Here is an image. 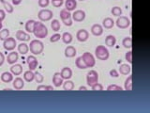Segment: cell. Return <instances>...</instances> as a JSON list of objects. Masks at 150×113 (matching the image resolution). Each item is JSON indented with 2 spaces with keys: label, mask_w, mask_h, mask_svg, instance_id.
Instances as JSON below:
<instances>
[{
  "label": "cell",
  "mask_w": 150,
  "mask_h": 113,
  "mask_svg": "<svg viewBox=\"0 0 150 113\" xmlns=\"http://www.w3.org/2000/svg\"><path fill=\"white\" fill-rule=\"evenodd\" d=\"M116 44V38L114 35H108L105 38V44L109 47L115 46Z\"/></svg>",
  "instance_id": "cell-24"
},
{
  "label": "cell",
  "mask_w": 150,
  "mask_h": 113,
  "mask_svg": "<svg viewBox=\"0 0 150 113\" xmlns=\"http://www.w3.org/2000/svg\"><path fill=\"white\" fill-rule=\"evenodd\" d=\"M125 59H126V60L128 61L129 64L132 63V51H131L130 49L125 54Z\"/></svg>",
  "instance_id": "cell-41"
},
{
  "label": "cell",
  "mask_w": 150,
  "mask_h": 113,
  "mask_svg": "<svg viewBox=\"0 0 150 113\" xmlns=\"http://www.w3.org/2000/svg\"><path fill=\"white\" fill-rule=\"evenodd\" d=\"M65 9H68L69 11H75L77 7V0H65Z\"/></svg>",
  "instance_id": "cell-17"
},
{
  "label": "cell",
  "mask_w": 150,
  "mask_h": 113,
  "mask_svg": "<svg viewBox=\"0 0 150 113\" xmlns=\"http://www.w3.org/2000/svg\"><path fill=\"white\" fill-rule=\"evenodd\" d=\"M111 12H112V14L114 16H117V17H118V16L122 15V9L120 7H118V6H115V7L112 8Z\"/></svg>",
  "instance_id": "cell-36"
},
{
  "label": "cell",
  "mask_w": 150,
  "mask_h": 113,
  "mask_svg": "<svg viewBox=\"0 0 150 113\" xmlns=\"http://www.w3.org/2000/svg\"><path fill=\"white\" fill-rule=\"evenodd\" d=\"M29 46V50L33 55H40L42 53V51L44 49V44L43 42L40 40H32L30 41V44H28Z\"/></svg>",
  "instance_id": "cell-2"
},
{
  "label": "cell",
  "mask_w": 150,
  "mask_h": 113,
  "mask_svg": "<svg viewBox=\"0 0 150 113\" xmlns=\"http://www.w3.org/2000/svg\"><path fill=\"white\" fill-rule=\"evenodd\" d=\"M91 33L95 36H100L103 33V26L100 24H94L91 26Z\"/></svg>",
  "instance_id": "cell-14"
},
{
  "label": "cell",
  "mask_w": 150,
  "mask_h": 113,
  "mask_svg": "<svg viewBox=\"0 0 150 113\" xmlns=\"http://www.w3.org/2000/svg\"><path fill=\"white\" fill-rule=\"evenodd\" d=\"M76 38L79 41H86L89 38V33L86 29H79L76 33Z\"/></svg>",
  "instance_id": "cell-11"
},
{
  "label": "cell",
  "mask_w": 150,
  "mask_h": 113,
  "mask_svg": "<svg viewBox=\"0 0 150 113\" xmlns=\"http://www.w3.org/2000/svg\"><path fill=\"white\" fill-rule=\"evenodd\" d=\"M29 51V46L27 44H25V41H22L20 44H18V52L23 55L26 54L27 52Z\"/></svg>",
  "instance_id": "cell-26"
},
{
  "label": "cell",
  "mask_w": 150,
  "mask_h": 113,
  "mask_svg": "<svg viewBox=\"0 0 150 113\" xmlns=\"http://www.w3.org/2000/svg\"><path fill=\"white\" fill-rule=\"evenodd\" d=\"M53 6L55 8H60L64 4V0H51Z\"/></svg>",
  "instance_id": "cell-43"
},
{
  "label": "cell",
  "mask_w": 150,
  "mask_h": 113,
  "mask_svg": "<svg viewBox=\"0 0 150 113\" xmlns=\"http://www.w3.org/2000/svg\"><path fill=\"white\" fill-rule=\"evenodd\" d=\"M115 23L119 28H127L130 26L129 18H128L127 16H123V15H120V16L117 17L116 21Z\"/></svg>",
  "instance_id": "cell-7"
},
{
  "label": "cell",
  "mask_w": 150,
  "mask_h": 113,
  "mask_svg": "<svg viewBox=\"0 0 150 113\" xmlns=\"http://www.w3.org/2000/svg\"><path fill=\"white\" fill-rule=\"evenodd\" d=\"M17 45L16 40L13 37H8L6 40L3 41V46L4 48L8 51H12L15 49V47Z\"/></svg>",
  "instance_id": "cell-8"
},
{
  "label": "cell",
  "mask_w": 150,
  "mask_h": 113,
  "mask_svg": "<svg viewBox=\"0 0 150 113\" xmlns=\"http://www.w3.org/2000/svg\"><path fill=\"white\" fill-rule=\"evenodd\" d=\"M34 79L36 80L37 83H42L44 80V77L40 73L36 72V73H34Z\"/></svg>",
  "instance_id": "cell-39"
},
{
  "label": "cell",
  "mask_w": 150,
  "mask_h": 113,
  "mask_svg": "<svg viewBox=\"0 0 150 113\" xmlns=\"http://www.w3.org/2000/svg\"><path fill=\"white\" fill-rule=\"evenodd\" d=\"M81 1H83V0H81Z\"/></svg>",
  "instance_id": "cell-53"
},
{
  "label": "cell",
  "mask_w": 150,
  "mask_h": 113,
  "mask_svg": "<svg viewBox=\"0 0 150 113\" xmlns=\"http://www.w3.org/2000/svg\"><path fill=\"white\" fill-rule=\"evenodd\" d=\"M107 91H123V88L116 84H112L107 87Z\"/></svg>",
  "instance_id": "cell-40"
},
{
  "label": "cell",
  "mask_w": 150,
  "mask_h": 113,
  "mask_svg": "<svg viewBox=\"0 0 150 113\" xmlns=\"http://www.w3.org/2000/svg\"><path fill=\"white\" fill-rule=\"evenodd\" d=\"M2 27H3V23H2V21L0 20V30L2 29Z\"/></svg>",
  "instance_id": "cell-52"
},
{
  "label": "cell",
  "mask_w": 150,
  "mask_h": 113,
  "mask_svg": "<svg viewBox=\"0 0 150 113\" xmlns=\"http://www.w3.org/2000/svg\"><path fill=\"white\" fill-rule=\"evenodd\" d=\"M26 62H27L28 67H29V70H31V71L35 70L37 68L38 64H39V61H38V59L36 58L35 55L28 56L26 58Z\"/></svg>",
  "instance_id": "cell-10"
},
{
  "label": "cell",
  "mask_w": 150,
  "mask_h": 113,
  "mask_svg": "<svg viewBox=\"0 0 150 113\" xmlns=\"http://www.w3.org/2000/svg\"><path fill=\"white\" fill-rule=\"evenodd\" d=\"M33 33H34L36 38L42 39V38H45L47 35H48V28H47V26L44 25V24H42L40 22H36Z\"/></svg>",
  "instance_id": "cell-1"
},
{
  "label": "cell",
  "mask_w": 150,
  "mask_h": 113,
  "mask_svg": "<svg viewBox=\"0 0 150 113\" xmlns=\"http://www.w3.org/2000/svg\"><path fill=\"white\" fill-rule=\"evenodd\" d=\"M5 18H6V11L2 9H0V20L3 21Z\"/></svg>",
  "instance_id": "cell-48"
},
{
  "label": "cell",
  "mask_w": 150,
  "mask_h": 113,
  "mask_svg": "<svg viewBox=\"0 0 150 113\" xmlns=\"http://www.w3.org/2000/svg\"><path fill=\"white\" fill-rule=\"evenodd\" d=\"M12 81H13V83H12L13 88L15 89H17V91H20V89H22L23 87H25V80L20 77H18L15 79H13Z\"/></svg>",
  "instance_id": "cell-13"
},
{
  "label": "cell",
  "mask_w": 150,
  "mask_h": 113,
  "mask_svg": "<svg viewBox=\"0 0 150 113\" xmlns=\"http://www.w3.org/2000/svg\"><path fill=\"white\" fill-rule=\"evenodd\" d=\"M53 11L48 9H42L38 13V17L40 21H49L53 18Z\"/></svg>",
  "instance_id": "cell-6"
},
{
  "label": "cell",
  "mask_w": 150,
  "mask_h": 113,
  "mask_svg": "<svg viewBox=\"0 0 150 113\" xmlns=\"http://www.w3.org/2000/svg\"><path fill=\"white\" fill-rule=\"evenodd\" d=\"M11 2L13 5H19V4H21L22 0H11Z\"/></svg>",
  "instance_id": "cell-50"
},
{
  "label": "cell",
  "mask_w": 150,
  "mask_h": 113,
  "mask_svg": "<svg viewBox=\"0 0 150 113\" xmlns=\"http://www.w3.org/2000/svg\"><path fill=\"white\" fill-rule=\"evenodd\" d=\"M0 77H1V80L3 82L5 83H9L11 82L13 80V74L11 72H4L1 74V75H0Z\"/></svg>",
  "instance_id": "cell-23"
},
{
  "label": "cell",
  "mask_w": 150,
  "mask_h": 113,
  "mask_svg": "<svg viewBox=\"0 0 150 113\" xmlns=\"http://www.w3.org/2000/svg\"><path fill=\"white\" fill-rule=\"evenodd\" d=\"M63 80L64 79L62 78V77H61V74H60L59 72H55L54 74V75H53V83H54V85L55 87H60L64 82Z\"/></svg>",
  "instance_id": "cell-18"
},
{
  "label": "cell",
  "mask_w": 150,
  "mask_h": 113,
  "mask_svg": "<svg viewBox=\"0 0 150 113\" xmlns=\"http://www.w3.org/2000/svg\"><path fill=\"white\" fill-rule=\"evenodd\" d=\"M19 59V54L16 51H11V53H8V56H7V61L9 64H14L16 61Z\"/></svg>",
  "instance_id": "cell-16"
},
{
  "label": "cell",
  "mask_w": 150,
  "mask_h": 113,
  "mask_svg": "<svg viewBox=\"0 0 150 113\" xmlns=\"http://www.w3.org/2000/svg\"><path fill=\"white\" fill-rule=\"evenodd\" d=\"M62 85L65 91H72L74 89V82L70 79H66V81H64Z\"/></svg>",
  "instance_id": "cell-27"
},
{
  "label": "cell",
  "mask_w": 150,
  "mask_h": 113,
  "mask_svg": "<svg viewBox=\"0 0 150 113\" xmlns=\"http://www.w3.org/2000/svg\"><path fill=\"white\" fill-rule=\"evenodd\" d=\"M16 38H17V40L21 41H30L31 37L25 31L17 30V32H16Z\"/></svg>",
  "instance_id": "cell-12"
},
{
  "label": "cell",
  "mask_w": 150,
  "mask_h": 113,
  "mask_svg": "<svg viewBox=\"0 0 150 113\" xmlns=\"http://www.w3.org/2000/svg\"><path fill=\"white\" fill-rule=\"evenodd\" d=\"M37 91H54V87L51 86V85L40 84V86H38Z\"/></svg>",
  "instance_id": "cell-38"
},
{
  "label": "cell",
  "mask_w": 150,
  "mask_h": 113,
  "mask_svg": "<svg viewBox=\"0 0 150 113\" xmlns=\"http://www.w3.org/2000/svg\"><path fill=\"white\" fill-rule=\"evenodd\" d=\"M79 91H87V88L86 86H81L79 88Z\"/></svg>",
  "instance_id": "cell-51"
},
{
  "label": "cell",
  "mask_w": 150,
  "mask_h": 113,
  "mask_svg": "<svg viewBox=\"0 0 150 113\" xmlns=\"http://www.w3.org/2000/svg\"><path fill=\"white\" fill-rule=\"evenodd\" d=\"M37 21L33 20V19H30V20H28L26 23H25V30L27 32H33V30H34V27H35V24H36Z\"/></svg>",
  "instance_id": "cell-30"
},
{
  "label": "cell",
  "mask_w": 150,
  "mask_h": 113,
  "mask_svg": "<svg viewBox=\"0 0 150 113\" xmlns=\"http://www.w3.org/2000/svg\"><path fill=\"white\" fill-rule=\"evenodd\" d=\"M73 20H72V18L70 17V18H68V19H65V20H62V23H64V25L65 26H72V23Z\"/></svg>",
  "instance_id": "cell-46"
},
{
  "label": "cell",
  "mask_w": 150,
  "mask_h": 113,
  "mask_svg": "<svg viewBox=\"0 0 150 113\" xmlns=\"http://www.w3.org/2000/svg\"><path fill=\"white\" fill-rule=\"evenodd\" d=\"M64 53H65V56H67V58H73V56H75V55L77 54V50L74 46L68 45L65 48Z\"/></svg>",
  "instance_id": "cell-15"
},
{
  "label": "cell",
  "mask_w": 150,
  "mask_h": 113,
  "mask_svg": "<svg viewBox=\"0 0 150 113\" xmlns=\"http://www.w3.org/2000/svg\"><path fill=\"white\" fill-rule=\"evenodd\" d=\"M98 82V74L95 70H90L86 74V83L88 86H92L93 84Z\"/></svg>",
  "instance_id": "cell-4"
},
{
  "label": "cell",
  "mask_w": 150,
  "mask_h": 113,
  "mask_svg": "<svg viewBox=\"0 0 150 113\" xmlns=\"http://www.w3.org/2000/svg\"><path fill=\"white\" fill-rule=\"evenodd\" d=\"M23 79L27 82H31L34 80V73L31 70H27L23 73Z\"/></svg>",
  "instance_id": "cell-29"
},
{
  "label": "cell",
  "mask_w": 150,
  "mask_h": 113,
  "mask_svg": "<svg viewBox=\"0 0 150 113\" xmlns=\"http://www.w3.org/2000/svg\"><path fill=\"white\" fill-rule=\"evenodd\" d=\"M60 26H61L60 22H59V20H57V19H54V20L52 21L51 27H52V29H53L54 31L57 32L60 29Z\"/></svg>",
  "instance_id": "cell-34"
},
{
  "label": "cell",
  "mask_w": 150,
  "mask_h": 113,
  "mask_svg": "<svg viewBox=\"0 0 150 113\" xmlns=\"http://www.w3.org/2000/svg\"><path fill=\"white\" fill-rule=\"evenodd\" d=\"M71 18L75 22H82L86 18V11H83V9H76L71 14Z\"/></svg>",
  "instance_id": "cell-9"
},
{
  "label": "cell",
  "mask_w": 150,
  "mask_h": 113,
  "mask_svg": "<svg viewBox=\"0 0 150 113\" xmlns=\"http://www.w3.org/2000/svg\"><path fill=\"white\" fill-rule=\"evenodd\" d=\"M82 58L86 62L87 68H92L95 66L96 64V59L95 56H94L90 52H84V53L82 55Z\"/></svg>",
  "instance_id": "cell-5"
},
{
  "label": "cell",
  "mask_w": 150,
  "mask_h": 113,
  "mask_svg": "<svg viewBox=\"0 0 150 113\" xmlns=\"http://www.w3.org/2000/svg\"><path fill=\"white\" fill-rule=\"evenodd\" d=\"M75 64H76V66L79 69H86L87 68V66H86V62H84V60L83 59L82 56L76 58V60H75Z\"/></svg>",
  "instance_id": "cell-32"
},
{
  "label": "cell",
  "mask_w": 150,
  "mask_h": 113,
  "mask_svg": "<svg viewBox=\"0 0 150 113\" xmlns=\"http://www.w3.org/2000/svg\"><path fill=\"white\" fill-rule=\"evenodd\" d=\"M61 39V35L59 34V33H55V34L54 35H52L51 38H50V41L51 42H55V41H57Z\"/></svg>",
  "instance_id": "cell-44"
},
{
  "label": "cell",
  "mask_w": 150,
  "mask_h": 113,
  "mask_svg": "<svg viewBox=\"0 0 150 113\" xmlns=\"http://www.w3.org/2000/svg\"><path fill=\"white\" fill-rule=\"evenodd\" d=\"M8 37H9V30L8 28H3L0 30V40H6Z\"/></svg>",
  "instance_id": "cell-37"
},
{
  "label": "cell",
  "mask_w": 150,
  "mask_h": 113,
  "mask_svg": "<svg viewBox=\"0 0 150 113\" xmlns=\"http://www.w3.org/2000/svg\"><path fill=\"white\" fill-rule=\"evenodd\" d=\"M119 72L123 75H128L131 72V66L128 63H123L119 66Z\"/></svg>",
  "instance_id": "cell-21"
},
{
  "label": "cell",
  "mask_w": 150,
  "mask_h": 113,
  "mask_svg": "<svg viewBox=\"0 0 150 113\" xmlns=\"http://www.w3.org/2000/svg\"><path fill=\"white\" fill-rule=\"evenodd\" d=\"M95 55L98 59L107 60L110 56V52L108 48L104 45H98L95 48Z\"/></svg>",
  "instance_id": "cell-3"
},
{
  "label": "cell",
  "mask_w": 150,
  "mask_h": 113,
  "mask_svg": "<svg viewBox=\"0 0 150 113\" xmlns=\"http://www.w3.org/2000/svg\"><path fill=\"white\" fill-rule=\"evenodd\" d=\"M91 89H92V91H103V86H102V84L97 82L92 85Z\"/></svg>",
  "instance_id": "cell-42"
},
{
  "label": "cell",
  "mask_w": 150,
  "mask_h": 113,
  "mask_svg": "<svg viewBox=\"0 0 150 113\" xmlns=\"http://www.w3.org/2000/svg\"><path fill=\"white\" fill-rule=\"evenodd\" d=\"M110 75L112 77H119V73H118V71H117V70L112 69V70H110Z\"/></svg>",
  "instance_id": "cell-47"
},
{
  "label": "cell",
  "mask_w": 150,
  "mask_h": 113,
  "mask_svg": "<svg viewBox=\"0 0 150 113\" xmlns=\"http://www.w3.org/2000/svg\"><path fill=\"white\" fill-rule=\"evenodd\" d=\"M124 88L126 91H131L132 89V75H129L126 78L124 83Z\"/></svg>",
  "instance_id": "cell-28"
},
{
  "label": "cell",
  "mask_w": 150,
  "mask_h": 113,
  "mask_svg": "<svg viewBox=\"0 0 150 113\" xmlns=\"http://www.w3.org/2000/svg\"><path fill=\"white\" fill-rule=\"evenodd\" d=\"M115 25V23L114 21V19L111 17H106L103 19V21H102V26L107 28V29H110V28H112Z\"/></svg>",
  "instance_id": "cell-22"
},
{
  "label": "cell",
  "mask_w": 150,
  "mask_h": 113,
  "mask_svg": "<svg viewBox=\"0 0 150 113\" xmlns=\"http://www.w3.org/2000/svg\"><path fill=\"white\" fill-rule=\"evenodd\" d=\"M61 77H62L63 79H70L72 77V70L69 67H64L60 72Z\"/></svg>",
  "instance_id": "cell-19"
},
{
  "label": "cell",
  "mask_w": 150,
  "mask_h": 113,
  "mask_svg": "<svg viewBox=\"0 0 150 113\" xmlns=\"http://www.w3.org/2000/svg\"><path fill=\"white\" fill-rule=\"evenodd\" d=\"M122 44L127 49H131L132 47V40H131V37L128 36V37H125L123 41H122Z\"/></svg>",
  "instance_id": "cell-31"
},
{
  "label": "cell",
  "mask_w": 150,
  "mask_h": 113,
  "mask_svg": "<svg viewBox=\"0 0 150 113\" xmlns=\"http://www.w3.org/2000/svg\"><path fill=\"white\" fill-rule=\"evenodd\" d=\"M5 61V56L2 52H0V66H2Z\"/></svg>",
  "instance_id": "cell-49"
},
{
  "label": "cell",
  "mask_w": 150,
  "mask_h": 113,
  "mask_svg": "<svg viewBox=\"0 0 150 113\" xmlns=\"http://www.w3.org/2000/svg\"><path fill=\"white\" fill-rule=\"evenodd\" d=\"M11 72L13 75H20L23 73V66L19 63H14L11 67Z\"/></svg>",
  "instance_id": "cell-20"
},
{
  "label": "cell",
  "mask_w": 150,
  "mask_h": 113,
  "mask_svg": "<svg viewBox=\"0 0 150 113\" xmlns=\"http://www.w3.org/2000/svg\"><path fill=\"white\" fill-rule=\"evenodd\" d=\"M39 6L41 8H46L48 7V5L50 4V0H39Z\"/></svg>",
  "instance_id": "cell-45"
},
{
  "label": "cell",
  "mask_w": 150,
  "mask_h": 113,
  "mask_svg": "<svg viewBox=\"0 0 150 113\" xmlns=\"http://www.w3.org/2000/svg\"><path fill=\"white\" fill-rule=\"evenodd\" d=\"M71 17V13L70 11H69L68 9H63L60 11V18L61 20H65V19H68V18H70Z\"/></svg>",
  "instance_id": "cell-35"
},
{
  "label": "cell",
  "mask_w": 150,
  "mask_h": 113,
  "mask_svg": "<svg viewBox=\"0 0 150 113\" xmlns=\"http://www.w3.org/2000/svg\"><path fill=\"white\" fill-rule=\"evenodd\" d=\"M1 1V3L3 4V6H4V8H5V11H6L8 13H11V12H13V6L11 4V3H8V2H7L6 0H0Z\"/></svg>",
  "instance_id": "cell-33"
},
{
  "label": "cell",
  "mask_w": 150,
  "mask_h": 113,
  "mask_svg": "<svg viewBox=\"0 0 150 113\" xmlns=\"http://www.w3.org/2000/svg\"><path fill=\"white\" fill-rule=\"evenodd\" d=\"M61 39H62L63 42H65V44H70V42L72 41L73 40V36L71 33H69V32H64L62 35H61Z\"/></svg>",
  "instance_id": "cell-25"
}]
</instances>
